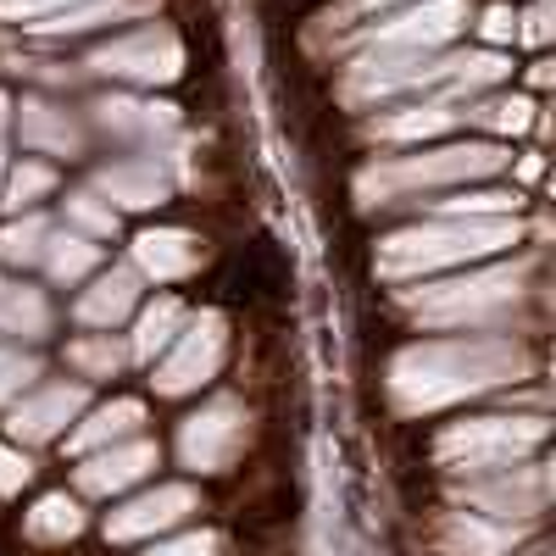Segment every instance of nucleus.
<instances>
[{
    "label": "nucleus",
    "mask_w": 556,
    "mask_h": 556,
    "mask_svg": "<svg viewBox=\"0 0 556 556\" xmlns=\"http://www.w3.org/2000/svg\"><path fill=\"white\" fill-rule=\"evenodd\" d=\"M495 39H506V34H513V17H506V12H490V23H484Z\"/></svg>",
    "instance_id": "obj_1"
}]
</instances>
